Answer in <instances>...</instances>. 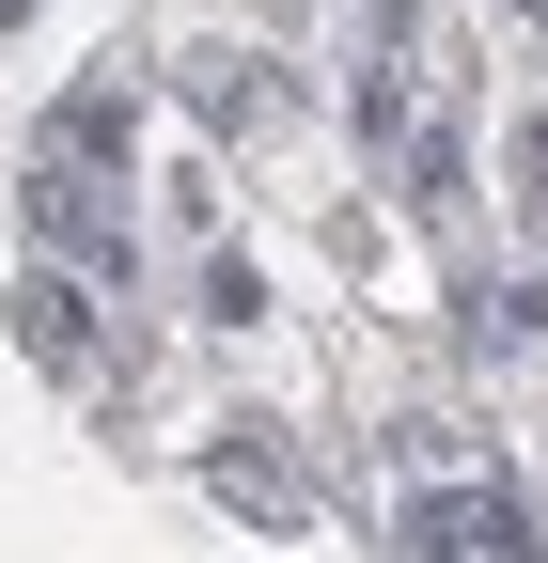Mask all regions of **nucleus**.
Masks as SVG:
<instances>
[{"instance_id":"20e7f679","label":"nucleus","mask_w":548,"mask_h":563,"mask_svg":"<svg viewBox=\"0 0 548 563\" xmlns=\"http://www.w3.org/2000/svg\"><path fill=\"white\" fill-rule=\"evenodd\" d=\"M63 157H125V110L110 95H63Z\"/></svg>"},{"instance_id":"f03ea898","label":"nucleus","mask_w":548,"mask_h":563,"mask_svg":"<svg viewBox=\"0 0 548 563\" xmlns=\"http://www.w3.org/2000/svg\"><path fill=\"white\" fill-rule=\"evenodd\" d=\"M220 501H251L266 532H298V470H283V454H266V439H251V422H235V439H220Z\"/></svg>"},{"instance_id":"f257e3e1","label":"nucleus","mask_w":548,"mask_h":563,"mask_svg":"<svg viewBox=\"0 0 548 563\" xmlns=\"http://www.w3.org/2000/svg\"><path fill=\"white\" fill-rule=\"evenodd\" d=\"M17 344H32L47 376H95V329H79V282H63V266L17 282Z\"/></svg>"},{"instance_id":"7ed1b4c3","label":"nucleus","mask_w":548,"mask_h":563,"mask_svg":"<svg viewBox=\"0 0 548 563\" xmlns=\"http://www.w3.org/2000/svg\"><path fill=\"white\" fill-rule=\"evenodd\" d=\"M204 110H220V125H266V110H283V79H266V63H204Z\"/></svg>"}]
</instances>
